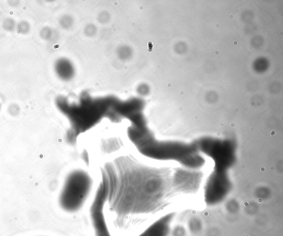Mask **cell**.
<instances>
[{"instance_id":"1","label":"cell","mask_w":283,"mask_h":236,"mask_svg":"<svg viewBox=\"0 0 283 236\" xmlns=\"http://www.w3.org/2000/svg\"><path fill=\"white\" fill-rule=\"evenodd\" d=\"M101 175L106 203L117 228L130 229L164 206L167 177L133 157L123 156L106 163Z\"/></svg>"},{"instance_id":"2","label":"cell","mask_w":283,"mask_h":236,"mask_svg":"<svg viewBox=\"0 0 283 236\" xmlns=\"http://www.w3.org/2000/svg\"><path fill=\"white\" fill-rule=\"evenodd\" d=\"M128 135L142 154L150 158L175 161L191 170L200 169L205 163L193 142L159 141L148 129L145 121L132 124L128 129Z\"/></svg>"},{"instance_id":"3","label":"cell","mask_w":283,"mask_h":236,"mask_svg":"<svg viewBox=\"0 0 283 236\" xmlns=\"http://www.w3.org/2000/svg\"><path fill=\"white\" fill-rule=\"evenodd\" d=\"M93 179L87 172L75 170L67 175L60 194V206L68 213L82 209L93 188Z\"/></svg>"},{"instance_id":"4","label":"cell","mask_w":283,"mask_h":236,"mask_svg":"<svg viewBox=\"0 0 283 236\" xmlns=\"http://www.w3.org/2000/svg\"><path fill=\"white\" fill-rule=\"evenodd\" d=\"M196 148L212 159L213 172L229 173L237 159V145L229 139L203 136L193 142Z\"/></svg>"},{"instance_id":"5","label":"cell","mask_w":283,"mask_h":236,"mask_svg":"<svg viewBox=\"0 0 283 236\" xmlns=\"http://www.w3.org/2000/svg\"><path fill=\"white\" fill-rule=\"evenodd\" d=\"M105 203V192L100 183L90 209L91 222L95 236H111L103 213Z\"/></svg>"},{"instance_id":"6","label":"cell","mask_w":283,"mask_h":236,"mask_svg":"<svg viewBox=\"0 0 283 236\" xmlns=\"http://www.w3.org/2000/svg\"><path fill=\"white\" fill-rule=\"evenodd\" d=\"M17 24L15 19L11 17H8L4 19L2 22V28L5 31L11 32L15 31L16 28Z\"/></svg>"},{"instance_id":"7","label":"cell","mask_w":283,"mask_h":236,"mask_svg":"<svg viewBox=\"0 0 283 236\" xmlns=\"http://www.w3.org/2000/svg\"><path fill=\"white\" fill-rule=\"evenodd\" d=\"M16 29L18 33L22 34H27L31 31V24L28 21L23 20L21 21L17 24Z\"/></svg>"},{"instance_id":"8","label":"cell","mask_w":283,"mask_h":236,"mask_svg":"<svg viewBox=\"0 0 283 236\" xmlns=\"http://www.w3.org/2000/svg\"><path fill=\"white\" fill-rule=\"evenodd\" d=\"M20 111H21L20 107H19L18 104H17L15 103L11 104L8 106V114L13 116H18L20 112Z\"/></svg>"},{"instance_id":"9","label":"cell","mask_w":283,"mask_h":236,"mask_svg":"<svg viewBox=\"0 0 283 236\" xmlns=\"http://www.w3.org/2000/svg\"><path fill=\"white\" fill-rule=\"evenodd\" d=\"M50 30H49V28L48 27H44L43 28H42L41 29V31L39 33V36H41V38L43 39H48L49 38V36L50 35Z\"/></svg>"},{"instance_id":"10","label":"cell","mask_w":283,"mask_h":236,"mask_svg":"<svg viewBox=\"0 0 283 236\" xmlns=\"http://www.w3.org/2000/svg\"><path fill=\"white\" fill-rule=\"evenodd\" d=\"M1 111V104L0 103V112Z\"/></svg>"}]
</instances>
